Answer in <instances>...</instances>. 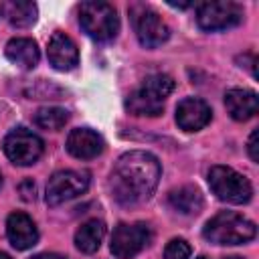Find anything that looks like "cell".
Instances as JSON below:
<instances>
[{
	"label": "cell",
	"instance_id": "cell-20",
	"mask_svg": "<svg viewBox=\"0 0 259 259\" xmlns=\"http://www.w3.org/2000/svg\"><path fill=\"white\" fill-rule=\"evenodd\" d=\"M69 121V111L63 107H40L34 113V123L42 130H61Z\"/></svg>",
	"mask_w": 259,
	"mask_h": 259
},
{
	"label": "cell",
	"instance_id": "cell-16",
	"mask_svg": "<svg viewBox=\"0 0 259 259\" xmlns=\"http://www.w3.org/2000/svg\"><path fill=\"white\" fill-rule=\"evenodd\" d=\"M4 53H6V59L20 69H34L40 59L36 42L32 38H22V36L8 40Z\"/></svg>",
	"mask_w": 259,
	"mask_h": 259
},
{
	"label": "cell",
	"instance_id": "cell-2",
	"mask_svg": "<svg viewBox=\"0 0 259 259\" xmlns=\"http://www.w3.org/2000/svg\"><path fill=\"white\" fill-rule=\"evenodd\" d=\"M174 91V79L168 75H150L142 81V85L130 93L125 99V107L134 115H160L164 111V101L166 97Z\"/></svg>",
	"mask_w": 259,
	"mask_h": 259
},
{
	"label": "cell",
	"instance_id": "cell-25",
	"mask_svg": "<svg viewBox=\"0 0 259 259\" xmlns=\"http://www.w3.org/2000/svg\"><path fill=\"white\" fill-rule=\"evenodd\" d=\"M170 6H176V8H188L190 6V2H168Z\"/></svg>",
	"mask_w": 259,
	"mask_h": 259
},
{
	"label": "cell",
	"instance_id": "cell-19",
	"mask_svg": "<svg viewBox=\"0 0 259 259\" xmlns=\"http://www.w3.org/2000/svg\"><path fill=\"white\" fill-rule=\"evenodd\" d=\"M168 202L180 214H196L202 208V194L194 186H180L170 190Z\"/></svg>",
	"mask_w": 259,
	"mask_h": 259
},
{
	"label": "cell",
	"instance_id": "cell-12",
	"mask_svg": "<svg viewBox=\"0 0 259 259\" xmlns=\"http://www.w3.org/2000/svg\"><path fill=\"white\" fill-rule=\"evenodd\" d=\"M105 148L103 138L91 127H75L67 138V152L77 160L97 158Z\"/></svg>",
	"mask_w": 259,
	"mask_h": 259
},
{
	"label": "cell",
	"instance_id": "cell-15",
	"mask_svg": "<svg viewBox=\"0 0 259 259\" xmlns=\"http://www.w3.org/2000/svg\"><path fill=\"white\" fill-rule=\"evenodd\" d=\"M225 107L229 115L237 121H247L255 117L259 109V99L255 91L249 89H229L225 93Z\"/></svg>",
	"mask_w": 259,
	"mask_h": 259
},
{
	"label": "cell",
	"instance_id": "cell-22",
	"mask_svg": "<svg viewBox=\"0 0 259 259\" xmlns=\"http://www.w3.org/2000/svg\"><path fill=\"white\" fill-rule=\"evenodd\" d=\"M18 190H20L22 200H34V198H36V186H34L32 180H24V182L18 186Z\"/></svg>",
	"mask_w": 259,
	"mask_h": 259
},
{
	"label": "cell",
	"instance_id": "cell-23",
	"mask_svg": "<svg viewBox=\"0 0 259 259\" xmlns=\"http://www.w3.org/2000/svg\"><path fill=\"white\" fill-rule=\"evenodd\" d=\"M257 138H259V134H257V130H253L251 136H249V146H247L249 156H251L253 162H259V144H257Z\"/></svg>",
	"mask_w": 259,
	"mask_h": 259
},
{
	"label": "cell",
	"instance_id": "cell-18",
	"mask_svg": "<svg viewBox=\"0 0 259 259\" xmlns=\"http://www.w3.org/2000/svg\"><path fill=\"white\" fill-rule=\"evenodd\" d=\"M105 237V225L103 221H97V219H91L87 223H83L77 233H75V247L81 251V253H95L99 247H101V241Z\"/></svg>",
	"mask_w": 259,
	"mask_h": 259
},
{
	"label": "cell",
	"instance_id": "cell-14",
	"mask_svg": "<svg viewBox=\"0 0 259 259\" xmlns=\"http://www.w3.org/2000/svg\"><path fill=\"white\" fill-rule=\"evenodd\" d=\"M6 235H8L10 245L14 249H18V251H26V249L34 247L36 241H38L36 225L24 212H12L8 217V221H6Z\"/></svg>",
	"mask_w": 259,
	"mask_h": 259
},
{
	"label": "cell",
	"instance_id": "cell-27",
	"mask_svg": "<svg viewBox=\"0 0 259 259\" xmlns=\"http://www.w3.org/2000/svg\"><path fill=\"white\" fill-rule=\"evenodd\" d=\"M225 259H243V257H237V255H233V257H225Z\"/></svg>",
	"mask_w": 259,
	"mask_h": 259
},
{
	"label": "cell",
	"instance_id": "cell-9",
	"mask_svg": "<svg viewBox=\"0 0 259 259\" xmlns=\"http://www.w3.org/2000/svg\"><path fill=\"white\" fill-rule=\"evenodd\" d=\"M152 239L150 227L146 223H134V225H117L111 235V253L117 259H132L136 257Z\"/></svg>",
	"mask_w": 259,
	"mask_h": 259
},
{
	"label": "cell",
	"instance_id": "cell-7",
	"mask_svg": "<svg viewBox=\"0 0 259 259\" xmlns=\"http://www.w3.org/2000/svg\"><path fill=\"white\" fill-rule=\"evenodd\" d=\"M243 20V10L231 0L202 2L196 10V22L202 30H227Z\"/></svg>",
	"mask_w": 259,
	"mask_h": 259
},
{
	"label": "cell",
	"instance_id": "cell-4",
	"mask_svg": "<svg viewBox=\"0 0 259 259\" xmlns=\"http://www.w3.org/2000/svg\"><path fill=\"white\" fill-rule=\"evenodd\" d=\"M79 24L83 32L99 42L111 40L119 30V18L111 4L89 0L79 6Z\"/></svg>",
	"mask_w": 259,
	"mask_h": 259
},
{
	"label": "cell",
	"instance_id": "cell-29",
	"mask_svg": "<svg viewBox=\"0 0 259 259\" xmlns=\"http://www.w3.org/2000/svg\"><path fill=\"white\" fill-rule=\"evenodd\" d=\"M0 184H2V176H0Z\"/></svg>",
	"mask_w": 259,
	"mask_h": 259
},
{
	"label": "cell",
	"instance_id": "cell-10",
	"mask_svg": "<svg viewBox=\"0 0 259 259\" xmlns=\"http://www.w3.org/2000/svg\"><path fill=\"white\" fill-rule=\"evenodd\" d=\"M134 28H136V36L140 40L142 47L146 49H156L162 42L168 40L170 36V28L168 24L162 20V16L154 10H150L148 6H134Z\"/></svg>",
	"mask_w": 259,
	"mask_h": 259
},
{
	"label": "cell",
	"instance_id": "cell-28",
	"mask_svg": "<svg viewBox=\"0 0 259 259\" xmlns=\"http://www.w3.org/2000/svg\"><path fill=\"white\" fill-rule=\"evenodd\" d=\"M196 259H208V257H204V255H200V257H196Z\"/></svg>",
	"mask_w": 259,
	"mask_h": 259
},
{
	"label": "cell",
	"instance_id": "cell-3",
	"mask_svg": "<svg viewBox=\"0 0 259 259\" xmlns=\"http://www.w3.org/2000/svg\"><path fill=\"white\" fill-rule=\"evenodd\" d=\"M202 235L214 245H243L257 235V227L239 212L223 210L206 221Z\"/></svg>",
	"mask_w": 259,
	"mask_h": 259
},
{
	"label": "cell",
	"instance_id": "cell-21",
	"mask_svg": "<svg viewBox=\"0 0 259 259\" xmlns=\"http://www.w3.org/2000/svg\"><path fill=\"white\" fill-rule=\"evenodd\" d=\"M190 245L184 239H172L164 249V259H190Z\"/></svg>",
	"mask_w": 259,
	"mask_h": 259
},
{
	"label": "cell",
	"instance_id": "cell-26",
	"mask_svg": "<svg viewBox=\"0 0 259 259\" xmlns=\"http://www.w3.org/2000/svg\"><path fill=\"white\" fill-rule=\"evenodd\" d=\"M0 259H12V257H10L8 253H2V251H0Z\"/></svg>",
	"mask_w": 259,
	"mask_h": 259
},
{
	"label": "cell",
	"instance_id": "cell-1",
	"mask_svg": "<svg viewBox=\"0 0 259 259\" xmlns=\"http://www.w3.org/2000/svg\"><path fill=\"white\" fill-rule=\"evenodd\" d=\"M160 174L162 168L154 154L144 150H132L117 158L111 170L109 188L119 204L134 206L154 194Z\"/></svg>",
	"mask_w": 259,
	"mask_h": 259
},
{
	"label": "cell",
	"instance_id": "cell-17",
	"mask_svg": "<svg viewBox=\"0 0 259 259\" xmlns=\"http://www.w3.org/2000/svg\"><path fill=\"white\" fill-rule=\"evenodd\" d=\"M0 14L16 28H26L30 24H34L36 20V4L34 2H26V0H10V2H2L0 4Z\"/></svg>",
	"mask_w": 259,
	"mask_h": 259
},
{
	"label": "cell",
	"instance_id": "cell-6",
	"mask_svg": "<svg viewBox=\"0 0 259 259\" xmlns=\"http://www.w3.org/2000/svg\"><path fill=\"white\" fill-rule=\"evenodd\" d=\"M2 148H4V154L8 156V160L16 166H30L34 164L40 156H42V150H45V144L42 140L26 130V127H14L2 142Z\"/></svg>",
	"mask_w": 259,
	"mask_h": 259
},
{
	"label": "cell",
	"instance_id": "cell-11",
	"mask_svg": "<svg viewBox=\"0 0 259 259\" xmlns=\"http://www.w3.org/2000/svg\"><path fill=\"white\" fill-rule=\"evenodd\" d=\"M47 57H49V63L57 71H71L79 65V49H77L75 40L61 30H57L49 38Z\"/></svg>",
	"mask_w": 259,
	"mask_h": 259
},
{
	"label": "cell",
	"instance_id": "cell-13",
	"mask_svg": "<svg viewBox=\"0 0 259 259\" xmlns=\"http://www.w3.org/2000/svg\"><path fill=\"white\" fill-rule=\"evenodd\" d=\"M210 107L198 97H186L176 105V123L184 132H198L210 121Z\"/></svg>",
	"mask_w": 259,
	"mask_h": 259
},
{
	"label": "cell",
	"instance_id": "cell-5",
	"mask_svg": "<svg viewBox=\"0 0 259 259\" xmlns=\"http://www.w3.org/2000/svg\"><path fill=\"white\" fill-rule=\"evenodd\" d=\"M208 186L219 200L231 204H245L253 196L251 182L229 166H212L208 170Z\"/></svg>",
	"mask_w": 259,
	"mask_h": 259
},
{
	"label": "cell",
	"instance_id": "cell-24",
	"mask_svg": "<svg viewBox=\"0 0 259 259\" xmlns=\"http://www.w3.org/2000/svg\"><path fill=\"white\" fill-rule=\"evenodd\" d=\"M30 259H67V257L65 255H59V253H38V255L30 257Z\"/></svg>",
	"mask_w": 259,
	"mask_h": 259
},
{
	"label": "cell",
	"instance_id": "cell-8",
	"mask_svg": "<svg viewBox=\"0 0 259 259\" xmlns=\"http://www.w3.org/2000/svg\"><path fill=\"white\" fill-rule=\"evenodd\" d=\"M89 186V174L81 170H59L47 182V204L57 206L83 194Z\"/></svg>",
	"mask_w": 259,
	"mask_h": 259
}]
</instances>
